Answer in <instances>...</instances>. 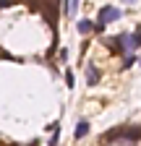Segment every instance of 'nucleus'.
<instances>
[{
  "instance_id": "nucleus-1",
  "label": "nucleus",
  "mask_w": 141,
  "mask_h": 146,
  "mask_svg": "<svg viewBox=\"0 0 141 146\" xmlns=\"http://www.w3.org/2000/svg\"><path fill=\"white\" fill-rule=\"evenodd\" d=\"M120 16H123V11H120V8H110V5H104V8L99 11V18H97V24H94V29H97V31H102V29L107 26L110 21H118Z\"/></svg>"
},
{
  "instance_id": "nucleus-2",
  "label": "nucleus",
  "mask_w": 141,
  "mask_h": 146,
  "mask_svg": "<svg viewBox=\"0 0 141 146\" xmlns=\"http://www.w3.org/2000/svg\"><path fill=\"white\" fill-rule=\"evenodd\" d=\"M115 42H120V47L126 50V52H131V50H136V47H138V42H136V34H120Z\"/></svg>"
},
{
  "instance_id": "nucleus-3",
  "label": "nucleus",
  "mask_w": 141,
  "mask_h": 146,
  "mask_svg": "<svg viewBox=\"0 0 141 146\" xmlns=\"http://www.w3.org/2000/svg\"><path fill=\"white\" fill-rule=\"evenodd\" d=\"M86 133H89V123H86V120H81V123L76 125V138H84Z\"/></svg>"
},
{
  "instance_id": "nucleus-4",
  "label": "nucleus",
  "mask_w": 141,
  "mask_h": 146,
  "mask_svg": "<svg viewBox=\"0 0 141 146\" xmlns=\"http://www.w3.org/2000/svg\"><path fill=\"white\" fill-rule=\"evenodd\" d=\"M58 138H60V125L55 123L52 125V136H50V146H58Z\"/></svg>"
},
{
  "instance_id": "nucleus-5",
  "label": "nucleus",
  "mask_w": 141,
  "mask_h": 146,
  "mask_svg": "<svg viewBox=\"0 0 141 146\" xmlns=\"http://www.w3.org/2000/svg\"><path fill=\"white\" fill-rule=\"evenodd\" d=\"M86 81H89V86H94V84L99 81V73H97L94 68H89V70H86Z\"/></svg>"
},
{
  "instance_id": "nucleus-6",
  "label": "nucleus",
  "mask_w": 141,
  "mask_h": 146,
  "mask_svg": "<svg viewBox=\"0 0 141 146\" xmlns=\"http://www.w3.org/2000/svg\"><path fill=\"white\" fill-rule=\"evenodd\" d=\"M92 29H94L92 21H86V18H84V21H78V31H81V34H89Z\"/></svg>"
},
{
  "instance_id": "nucleus-7",
  "label": "nucleus",
  "mask_w": 141,
  "mask_h": 146,
  "mask_svg": "<svg viewBox=\"0 0 141 146\" xmlns=\"http://www.w3.org/2000/svg\"><path fill=\"white\" fill-rule=\"evenodd\" d=\"M11 5V0H0V8H8Z\"/></svg>"
},
{
  "instance_id": "nucleus-8",
  "label": "nucleus",
  "mask_w": 141,
  "mask_h": 146,
  "mask_svg": "<svg viewBox=\"0 0 141 146\" xmlns=\"http://www.w3.org/2000/svg\"><path fill=\"white\" fill-rule=\"evenodd\" d=\"M136 42H138V47H141V29L136 31Z\"/></svg>"
},
{
  "instance_id": "nucleus-9",
  "label": "nucleus",
  "mask_w": 141,
  "mask_h": 146,
  "mask_svg": "<svg viewBox=\"0 0 141 146\" xmlns=\"http://www.w3.org/2000/svg\"><path fill=\"white\" fill-rule=\"evenodd\" d=\"M126 3H136V0H126Z\"/></svg>"
},
{
  "instance_id": "nucleus-10",
  "label": "nucleus",
  "mask_w": 141,
  "mask_h": 146,
  "mask_svg": "<svg viewBox=\"0 0 141 146\" xmlns=\"http://www.w3.org/2000/svg\"><path fill=\"white\" fill-rule=\"evenodd\" d=\"M138 65H141V55H138Z\"/></svg>"
}]
</instances>
